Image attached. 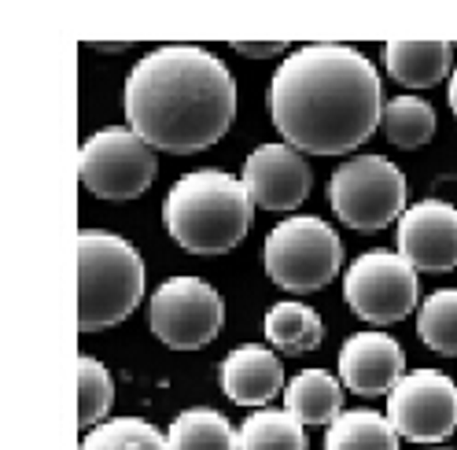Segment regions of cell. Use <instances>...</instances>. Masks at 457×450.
Masks as SVG:
<instances>
[{"label": "cell", "instance_id": "ac0fdd59", "mask_svg": "<svg viewBox=\"0 0 457 450\" xmlns=\"http://www.w3.org/2000/svg\"><path fill=\"white\" fill-rule=\"evenodd\" d=\"M266 340L280 351V354H306L321 344V318L318 311H310L306 303H277L266 314Z\"/></svg>", "mask_w": 457, "mask_h": 450}, {"label": "cell", "instance_id": "5bb4252c", "mask_svg": "<svg viewBox=\"0 0 457 450\" xmlns=\"http://www.w3.org/2000/svg\"><path fill=\"white\" fill-rule=\"evenodd\" d=\"M221 388L237 406H266L284 388V365L270 347H237L221 362Z\"/></svg>", "mask_w": 457, "mask_h": 450}, {"label": "cell", "instance_id": "30bf717a", "mask_svg": "<svg viewBox=\"0 0 457 450\" xmlns=\"http://www.w3.org/2000/svg\"><path fill=\"white\" fill-rule=\"evenodd\" d=\"M387 421L413 443H439L457 429V384L439 370L406 373L387 396Z\"/></svg>", "mask_w": 457, "mask_h": 450}, {"label": "cell", "instance_id": "277c9868", "mask_svg": "<svg viewBox=\"0 0 457 450\" xmlns=\"http://www.w3.org/2000/svg\"><path fill=\"white\" fill-rule=\"evenodd\" d=\"M145 299V262L137 247L104 229L78 233V329L100 332L126 321Z\"/></svg>", "mask_w": 457, "mask_h": 450}, {"label": "cell", "instance_id": "5b68a950", "mask_svg": "<svg viewBox=\"0 0 457 450\" xmlns=\"http://www.w3.org/2000/svg\"><path fill=\"white\" fill-rule=\"evenodd\" d=\"M262 262L273 285L288 292H318L336 280L343 266V244L321 218H288L266 237Z\"/></svg>", "mask_w": 457, "mask_h": 450}, {"label": "cell", "instance_id": "8fae6325", "mask_svg": "<svg viewBox=\"0 0 457 450\" xmlns=\"http://www.w3.org/2000/svg\"><path fill=\"white\" fill-rule=\"evenodd\" d=\"M398 255L413 270L446 273L457 266V207L420 200L398 218Z\"/></svg>", "mask_w": 457, "mask_h": 450}, {"label": "cell", "instance_id": "603a6c76", "mask_svg": "<svg viewBox=\"0 0 457 450\" xmlns=\"http://www.w3.org/2000/svg\"><path fill=\"white\" fill-rule=\"evenodd\" d=\"M81 450H170V439L140 417H114L85 436Z\"/></svg>", "mask_w": 457, "mask_h": 450}, {"label": "cell", "instance_id": "d4e9b609", "mask_svg": "<svg viewBox=\"0 0 457 450\" xmlns=\"http://www.w3.org/2000/svg\"><path fill=\"white\" fill-rule=\"evenodd\" d=\"M233 48H237L240 55H254V60H266V55H280V52H284L280 41H266V45H259V41H237Z\"/></svg>", "mask_w": 457, "mask_h": 450}, {"label": "cell", "instance_id": "6da1fadb", "mask_svg": "<svg viewBox=\"0 0 457 450\" xmlns=\"http://www.w3.org/2000/svg\"><path fill=\"white\" fill-rule=\"evenodd\" d=\"M270 115L295 152H354L384 119L380 74L351 45H306L277 67Z\"/></svg>", "mask_w": 457, "mask_h": 450}, {"label": "cell", "instance_id": "4fadbf2b", "mask_svg": "<svg viewBox=\"0 0 457 450\" xmlns=\"http://www.w3.org/2000/svg\"><path fill=\"white\" fill-rule=\"evenodd\" d=\"M339 377L354 396H391L406 377V351L387 332H354L339 351Z\"/></svg>", "mask_w": 457, "mask_h": 450}, {"label": "cell", "instance_id": "ba28073f", "mask_svg": "<svg viewBox=\"0 0 457 450\" xmlns=\"http://www.w3.org/2000/svg\"><path fill=\"white\" fill-rule=\"evenodd\" d=\"M351 311L369 325H395L417 311V270L395 251H365L343 280Z\"/></svg>", "mask_w": 457, "mask_h": 450}, {"label": "cell", "instance_id": "ffe728a7", "mask_svg": "<svg viewBox=\"0 0 457 450\" xmlns=\"http://www.w3.org/2000/svg\"><path fill=\"white\" fill-rule=\"evenodd\" d=\"M240 450H306V429L288 410H259L244 421Z\"/></svg>", "mask_w": 457, "mask_h": 450}, {"label": "cell", "instance_id": "52a82bcc", "mask_svg": "<svg viewBox=\"0 0 457 450\" xmlns=\"http://www.w3.org/2000/svg\"><path fill=\"white\" fill-rule=\"evenodd\" d=\"M78 171L100 200H137L155 181V148L129 126H107L81 145Z\"/></svg>", "mask_w": 457, "mask_h": 450}, {"label": "cell", "instance_id": "44dd1931", "mask_svg": "<svg viewBox=\"0 0 457 450\" xmlns=\"http://www.w3.org/2000/svg\"><path fill=\"white\" fill-rule=\"evenodd\" d=\"M384 133L395 148H420L436 137V111L417 96H395L384 104Z\"/></svg>", "mask_w": 457, "mask_h": 450}, {"label": "cell", "instance_id": "cb8c5ba5", "mask_svg": "<svg viewBox=\"0 0 457 450\" xmlns=\"http://www.w3.org/2000/svg\"><path fill=\"white\" fill-rule=\"evenodd\" d=\"M114 403V380L96 358H78V425L89 429L107 417Z\"/></svg>", "mask_w": 457, "mask_h": 450}, {"label": "cell", "instance_id": "9a60e30c", "mask_svg": "<svg viewBox=\"0 0 457 450\" xmlns=\"http://www.w3.org/2000/svg\"><path fill=\"white\" fill-rule=\"evenodd\" d=\"M384 63L395 81L410 89H432L450 74L453 45L446 41H391L384 45Z\"/></svg>", "mask_w": 457, "mask_h": 450}, {"label": "cell", "instance_id": "e0dca14e", "mask_svg": "<svg viewBox=\"0 0 457 450\" xmlns=\"http://www.w3.org/2000/svg\"><path fill=\"white\" fill-rule=\"evenodd\" d=\"M166 439H170V450H240V432H233L225 413L207 406L178 413Z\"/></svg>", "mask_w": 457, "mask_h": 450}, {"label": "cell", "instance_id": "7402d4cb", "mask_svg": "<svg viewBox=\"0 0 457 450\" xmlns=\"http://www.w3.org/2000/svg\"><path fill=\"white\" fill-rule=\"evenodd\" d=\"M417 336L436 354H457V288L428 296L417 311Z\"/></svg>", "mask_w": 457, "mask_h": 450}, {"label": "cell", "instance_id": "3957f363", "mask_svg": "<svg viewBox=\"0 0 457 450\" xmlns=\"http://www.w3.org/2000/svg\"><path fill=\"white\" fill-rule=\"evenodd\" d=\"M166 229L192 255L233 251L254 225V200L244 178L225 171H195L178 178L166 196Z\"/></svg>", "mask_w": 457, "mask_h": 450}, {"label": "cell", "instance_id": "2e32d148", "mask_svg": "<svg viewBox=\"0 0 457 450\" xmlns=\"http://www.w3.org/2000/svg\"><path fill=\"white\" fill-rule=\"evenodd\" d=\"M284 406L303 425H332L343 406V388L325 370H303L288 388H284Z\"/></svg>", "mask_w": 457, "mask_h": 450}, {"label": "cell", "instance_id": "d6986e66", "mask_svg": "<svg viewBox=\"0 0 457 450\" xmlns=\"http://www.w3.org/2000/svg\"><path fill=\"white\" fill-rule=\"evenodd\" d=\"M325 450H398V432L387 413L351 410L328 425Z\"/></svg>", "mask_w": 457, "mask_h": 450}, {"label": "cell", "instance_id": "7c38bea8", "mask_svg": "<svg viewBox=\"0 0 457 450\" xmlns=\"http://www.w3.org/2000/svg\"><path fill=\"white\" fill-rule=\"evenodd\" d=\"M244 185L254 207L266 211H295L313 185V174L292 145H262L244 162Z\"/></svg>", "mask_w": 457, "mask_h": 450}, {"label": "cell", "instance_id": "8992f818", "mask_svg": "<svg viewBox=\"0 0 457 450\" xmlns=\"http://www.w3.org/2000/svg\"><path fill=\"white\" fill-rule=\"evenodd\" d=\"M328 200L351 229L377 233L406 214V174L384 155H354L332 174Z\"/></svg>", "mask_w": 457, "mask_h": 450}, {"label": "cell", "instance_id": "7a4b0ae2", "mask_svg": "<svg viewBox=\"0 0 457 450\" xmlns=\"http://www.w3.org/2000/svg\"><path fill=\"white\" fill-rule=\"evenodd\" d=\"M129 129L170 155L204 152L237 119V81L195 45H166L140 60L126 81Z\"/></svg>", "mask_w": 457, "mask_h": 450}, {"label": "cell", "instance_id": "484cf974", "mask_svg": "<svg viewBox=\"0 0 457 450\" xmlns=\"http://www.w3.org/2000/svg\"><path fill=\"white\" fill-rule=\"evenodd\" d=\"M446 100H450V111L457 115V71H453V78H450V89H446Z\"/></svg>", "mask_w": 457, "mask_h": 450}, {"label": "cell", "instance_id": "9c48e42d", "mask_svg": "<svg viewBox=\"0 0 457 450\" xmlns=\"http://www.w3.org/2000/svg\"><path fill=\"white\" fill-rule=\"evenodd\" d=\"M225 325L221 296L199 277H170L152 296V332L174 351L207 347Z\"/></svg>", "mask_w": 457, "mask_h": 450}]
</instances>
